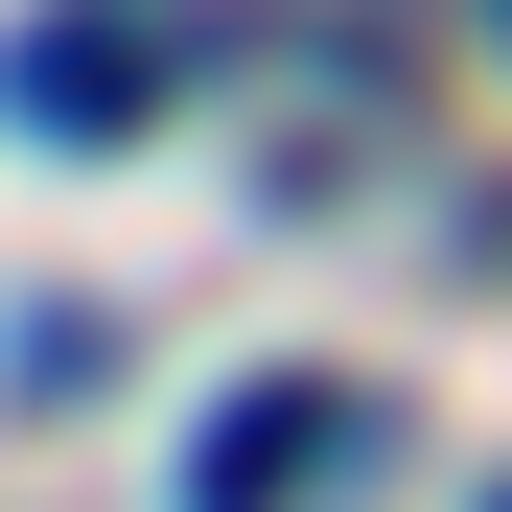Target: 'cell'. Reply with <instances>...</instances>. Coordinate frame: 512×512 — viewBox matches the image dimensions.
Returning a JSON list of instances; mask_svg holds the SVG:
<instances>
[{"mask_svg":"<svg viewBox=\"0 0 512 512\" xmlns=\"http://www.w3.org/2000/svg\"><path fill=\"white\" fill-rule=\"evenodd\" d=\"M163 94H187V24H140V0H70V24L0 47V117L24 140H140Z\"/></svg>","mask_w":512,"mask_h":512,"instance_id":"6da1fadb","label":"cell"},{"mask_svg":"<svg viewBox=\"0 0 512 512\" xmlns=\"http://www.w3.org/2000/svg\"><path fill=\"white\" fill-rule=\"evenodd\" d=\"M326 466H373V396L350 373H256L210 443H187V512H303Z\"/></svg>","mask_w":512,"mask_h":512,"instance_id":"7a4b0ae2","label":"cell"}]
</instances>
